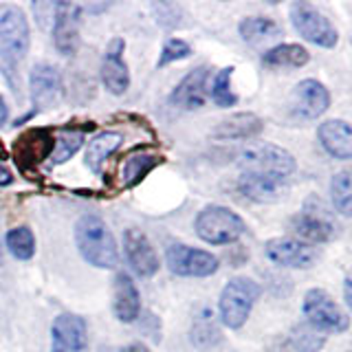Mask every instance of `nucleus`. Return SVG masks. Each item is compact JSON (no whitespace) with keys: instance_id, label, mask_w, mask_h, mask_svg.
I'll list each match as a JSON object with an SVG mask.
<instances>
[{"instance_id":"obj_1","label":"nucleus","mask_w":352,"mask_h":352,"mask_svg":"<svg viewBox=\"0 0 352 352\" xmlns=\"http://www.w3.org/2000/svg\"><path fill=\"white\" fill-rule=\"evenodd\" d=\"M75 245L82 258L97 269H115L119 264V249L113 231L104 218L86 214L75 223Z\"/></svg>"},{"instance_id":"obj_2","label":"nucleus","mask_w":352,"mask_h":352,"mask_svg":"<svg viewBox=\"0 0 352 352\" xmlns=\"http://www.w3.org/2000/svg\"><path fill=\"white\" fill-rule=\"evenodd\" d=\"M29 22L18 5H0V69L14 84L11 73L29 53Z\"/></svg>"},{"instance_id":"obj_3","label":"nucleus","mask_w":352,"mask_h":352,"mask_svg":"<svg viewBox=\"0 0 352 352\" xmlns=\"http://www.w3.org/2000/svg\"><path fill=\"white\" fill-rule=\"evenodd\" d=\"M238 165L242 174H258L269 179L289 181V176L297 170V163L289 150L273 143H253L238 154Z\"/></svg>"},{"instance_id":"obj_4","label":"nucleus","mask_w":352,"mask_h":352,"mask_svg":"<svg viewBox=\"0 0 352 352\" xmlns=\"http://www.w3.org/2000/svg\"><path fill=\"white\" fill-rule=\"evenodd\" d=\"M194 229H196V236L203 242L216 245V247L234 245V242H238L247 234L245 220L223 205H209L201 209L196 216Z\"/></svg>"},{"instance_id":"obj_5","label":"nucleus","mask_w":352,"mask_h":352,"mask_svg":"<svg viewBox=\"0 0 352 352\" xmlns=\"http://www.w3.org/2000/svg\"><path fill=\"white\" fill-rule=\"evenodd\" d=\"M262 289L251 278H234L225 284L218 300V311L223 324L231 330H238L247 324V319L256 306Z\"/></svg>"},{"instance_id":"obj_6","label":"nucleus","mask_w":352,"mask_h":352,"mask_svg":"<svg viewBox=\"0 0 352 352\" xmlns=\"http://www.w3.org/2000/svg\"><path fill=\"white\" fill-rule=\"evenodd\" d=\"M55 148V132L53 128H27L11 148V157L18 165V170L27 176V179H36L40 165L51 159Z\"/></svg>"},{"instance_id":"obj_7","label":"nucleus","mask_w":352,"mask_h":352,"mask_svg":"<svg viewBox=\"0 0 352 352\" xmlns=\"http://www.w3.org/2000/svg\"><path fill=\"white\" fill-rule=\"evenodd\" d=\"M304 315L306 324L317 328L319 333H346L350 319L346 311H341L339 304L324 289H311L304 295Z\"/></svg>"},{"instance_id":"obj_8","label":"nucleus","mask_w":352,"mask_h":352,"mask_svg":"<svg viewBox=\"0 0 352 352\" xmlns=\"http://www.w3.org/2000/svg\"><path fill=\"white\" fill-rule=\"evenodd\" d=\"M291 22L295 31L306 42H313L322 49H333L339 42V33L337 29L330 25V20L319 11L317 7H313L311 3H293L291 5Z\"/></svg>"},{"instance_id":"obj_9","label":"nucleus","mask_w":352,"mask_h":352,"mask_svg":"<svg viewBox=\"0 0 352 352\" xmlns=\"http://www.w3.org/2000/svg\"><path fill=\"white\" fill-rule=\"evenodd\" d=\"M165 262L168 269L181 278H209L220 267V260L214 253L187 245H170L165 251Z\"/></svg>"},{"instance_id":"obj_10","label":"nucleus","mask_w":352,"mask_h":352,"mask_svg":"<svg viewBox=\"0 0 352 352\" xmlns=\"http://www.w3.org/2000/svg\"><path fill=\"white\" fill-rule=\"evenodd\" d=\"M264 253L271 262L289 269H311L319 258L313 245H306L297 238H271L264 245Z\"/></svg>"},{"instance_id":"obj_11","label":"nucleus","mask_w":352,"mask_h":352,"mask_svg":"<svg viewBox=\"0 0 352 352\" xmlns=\"http://www.w3.org/2000/svg\"><path fill=\"white\" fill-rule=\"evenodd\" d=\"M291 231L295 236H300V240L306 245H322V242L337 238V225L333 218L326 216V209L319 207L317 212L308 203L302 214L291 218Z\"/></svg>"},{"instance_id":"obj_12","label":"nucleus","mask_w":352,"mask_h":352,"mask_svg":"<svg viewBox=\"0 0 352 352\" xmlns=\"http://www.w3.org/2000/svg\"><path fill=\"white\" fill-rule=\"evenodd\" d=\"M51 350L53 352H86L88 350V326L84 317L62 313L51 326Z\"/></svg>"},{"instance_id":"obj_13","label":"nucleus","mask_w":352,"mask_h":352,"mask_svg":"<svg viewBox=\"0 0 352 352\" xmlns=\"http://www.w3.org/2000/svg\"><path fill=\"white\" fill-rule=\"evenodd\" d=\"M289 106L295 117L313 121L317 117H322L330 108V93L322 82L304 80L293 88Z\"/></svg>"},{"instance_id":"obj_14","label":"nucleus","mask_w":352,"mask_h":352,"mask_svg":"<svg viewBox=\"0 0 352 352\" xmlns=\"http://www.w3.org/2000/svg\"><path fill=\"white\" fill-rule=\"evenodd\" d=\"M29 86H31V102L38 110H51L60 104L64 86L55 66L47 62L33 66L29 75Z\"/></svg>"},{"instance_id":"obj_15","label":"nucleus","mask_w":352,"mask_h":352,"mask_svg":"<svg viewBox=\"0 0 352 352\" xmlns=\"http://www.w3.org/2000/svg\"><path fill=\"white\" fill-rule=\"evenodd\" d=\"M80 25H82V7L73 3L55 5L53 18V42L62 55H73L80 44Z\"/></svg>"},{"instance_id":"obj_16","label":"nucleus","mask_w":352,"mask_h":352,"mask_svg":"<svg viewBox=\"0 0 352 352\" xmlns=\"http://www.w3.org/2000/svg\"><path fill=\"white\" fill-rule=\"evenodd\" d=\"M126 42L124 38H113L108 42L106 53L102 58V82L108 93L124 95L130 88V71L124 60Z\"/></svg>"},{"instance_id":"obj_17","label":"nucleus","mask_w":352,"mask_h":352,"mask_svg":"<svg viewBox=\"0 0 352 352\" xmlns=\"http://www.w3.org/2000/svg\"><path fill=\"white\" fill-rule=\"evenodd\" d=\"M124 253H126L128 264L135 269L137 275H141V278H152L161 267L157 251H154L152 242L141 229H126Z\"/></svg>"},{"instance_id":"obj_18","label":"nucleus","mask_w":352,"mask_h":352,"mask_svg":"<svg viewBox=\"0 0 352 352\" xmlns=\"http://www.w3.org/2000/svg\"><path fill=\"white\" fill-rule=\"evenodd\" d=\"M207 80H209L207 66H198V69L190 71L179 84H176V88L170 95V104L181 110L201 108L207 99Z\"/></svg>"},{"instance_id":"obj_19","label":"nucleus","mask_w":352,"mask_h":352,"mask_svg":"<svg viewBox=\"0 0 352 352\" xmlns=\"http://www.w3.org/2000/svg\"><path fill=\"white\" fill-rule=\"evenodd\" d=\"M113 311L119 322L132 324L141 315V293L128 273H117L113 284Z\"/></svg>"},{"instance_id":"obj_20","label":"nucleus","mask_w":352,"mask_h":352,"mask_svg":"<svg viewBox=\"0 0 352 352\" xmlns=\"http://www.w3.org/2000/svg\"><path fill=\"white\" fill-rule=\"evenodd\" d=\"M317 137L322 148L330 157L348 161L352 157V130L344 119H328L317 130Z\"/></svg>"},{"instance_id":"obj_21","label":"nucleus","mask_w":352,"mask_h":352,"mask_svg":"<svg viewBox=\"0 0 352 352\" xmlns=\"http://www.w3.org/2000/svg\"><path fill=\"white\" fill-rule=\"evenodd\" d=\"M264 130V121L253 113H236L212 128V137L216 141H238L253 139Z\"/></svg>"},{"instance_id":"obj_22","label":"nucleus","mask_w":352,"mask_h":352,"mask_svg":"<svg viewBox=\"0 0 352 352\" xmlns=\"http://www.w3.org/2000/svg\"><path fill=\"white\" fill-rule=\"evenodd\" d=\"M284 183L278 179L258 174H240L238 179V192L245 194V198L253 203H275L284 192Z\"/></svg>"},{"instance_id":"obj_23","label":"nucleus","mask_w":352,"mask_h":352,"mask_svg":"<svg viewBox=\"0 0 352 352\" xmlns=\"http://www.w3.org/2000/svg\"><path fill=\"white\" fill-rule=\"evenodd\" d=\"M161 163H163V157L157 152H146V150L132 152L130 157H126V161L121 163V174H119L121 176V187H124V190H132V187H137Z\"/></svg>"},{"instance_id":"obj_24","label":"nucleus","mask_w":352,"mask_h":352,"mask_svg":"<svg viewBox=\"0 0 352 352\" xmlns=\"http://www.w3.org/2000/svg\"><path fill=\"white\" fill-rule=\"evenodd\" d=\"M121 143H124V137H121L119 132H102V135H97L86 148V154H84L86 168L93 174H102L104 163L119 150Z\"/></svg>"},{"instance_id":"obj_25","label":"nucleus","mask_w":352,"mask_h":352,"mask_svg":"<svg viewBox=\"0 0 352 352\" xmlns=\"http://www.w3.org/2000/svg\"><path fill=\"white\" fill-rule=\"evenodd\" d=\"M311 60L302 44H278L262 55V64L269 69H302Z\"/></svg>"},{"instance_id":"obj_26","label":"nucleus","mask_w":352,"mask_h":352,"mask_svg":"<svg viewBox=\"0 0 352 352\" xmlns=\"http://www.w3.org/2000/svg\"><path fill=\"white\" fill-rule=\"evenodd\" d=\"M95 124H88L84 128H73V126H64L58 130V135H55V148H53V154H51V163L53 165H62L69 161L73 154L82 148L84 143V137L88 130H93Z\"/></svg>"},{"instance_id":"obj_27","label":"nucleus","mask_w":352,"mask_h":352,"mask_svg":"<svg viewBox=\"0 0 352 352\" xmlns=\"http://www.w3.org/2000/svg\"><path fill=\"white\" fill-rule=\"evenodd\" d=\"M238 31L245 42H260L273 36H280V25L271 18H260V16H249L242 18Z\"/></svg>"},{"instance_id":"obj_28","label":"nucleus","mask_w":352,"mask_h":352,"mask_svg":"<svg viewBox=\"0 0 352 352\" xmlns=\"http://www.w3.org/2000/svg\"><path fill=\"white\" fill-rule=\"evenodd\" d=\"M220 328L214 322V315L209 311H203V315L196 317V322L192 326V344L201 350H209L220 344Z\"/></svg>"},{"instance_id":"obj_29","label":"nucleus","mask_w":352,"mask_h":352,"mask_svg":"<svg viewBox=\"0 0 352 352\" xmlns=\"http://www.w3.org/2000/svg\"><path fill=\"white\" fill-rule=\"evenodd\" d=\"M7 249L16 260H31L36 256V236L27 225L14 227L7 234Z\"/></svg>"},{"instance_id":"obj_30","label":"nucleus","mask_w":352,"mask_h":352,"mask_svg":"<svg viewBox=\"0 0 352 352\" xmlns=\"http://www.w3.org/2000/svg\"><path fill=\"white\" fill-rule=\"evenodd\" d=\"M289 344L297 352H319L326 344V335L319 333V330L313 328L311 324H300L293 328Z\"/></svg>"},{"instance_id":"obj_31","label":"nucleus","mask_w":352,"mask_h":352,"mask_svg":"<svg viewBox=\"0 0 352 352\" xmlns=\"http://www.w3.org/2000/svg\"><path fill=\"white\" fill-rule=\"evenodd\" d=\"M330 194H333V205L341 216L352 214V185H350V172L341 170L330 181Z\"/></svg>"},{"instance_id":"obj_32","label":"nucleus","mask_w":352,"mask_h":352,"mask_svg":"<svg viewBox=\"0 0 352 352\" xmlns=\"http://www.w3.org/2000/svg\"><path fill=\"white\" fill-rule=\"evenodd\" d=\"M231 77H234V66H225L220 69L218 75L214 77L212 88H209V95L216 102V106L220 108H229V106H236L238 97L231 91Z\"/></svg>"},{"instance_id":"obj_33","label":"nucleus","mask_w":352,"mask_h":352,"mask_svg":"<svg viewBox=\"0 0 352 352\" xmlns=\"http://www.w3.org/2000/svg\"><path fill=\"white\" fill-rule=\"evenodd\" d=\"M154 11V18L161 27L165 29H179L183 27V18H185V11L179 5H172V3H154L152 5Z\"/></svg>"},{"instance_id":"obj_34","label":"nucleus","mask_w":352,"mask_h":352,"mask_svg":"<svg viewBox=\"0 0 352 352\" xmlns=\"http://www.w3.org/2000/svg\"><path fill=\"white\" fill-rule=\"evenodd\" d=\"M190 55H192V47L183 38H170L168 42L163 44V51L159 55L157 66H159V69H163V66H168L172 62H179V60L190 58Z\"/></svg>"},{"instance_id":"obj_35","label":"nucleus","mask_w":352,"mask_h":352,"mask_svg":"<svg viewBox=\"0 0 352 352\" xmlns=\"http://www.w3.org/2000/svg\"><path fill=\"white\" fill-rule=\"evenodd\" d=\"M14 183V176H11V172L5 168L3 163H0V187H7Z\"/></svg>"},{"instance_id":"obj_36","label":"nucleus","mask_w":352,"mask_h":352,"mask_svg":"<svg viewBox=\"0 0 352 352\" xmlns=\"http://www.w3.org/2000/svg\"><path fill=\"white\" fill-rule=\"evenodd\" d=\"M117 352H152L148 346H143V344H128L124 348H119Z\"/></svg>"},{"instance_id":"obj_37","label":"nucleus","mask_w":352,"mask_h":352,"mask_svg":"<svg viewBox=\"0 0 352 352\" xmlns=\"http://www.w3.org/2000/svg\"><path fill=\"white\" fill-rule=\"evenodd\" d=\"M7 117H9V108L5 104V97L0 95V128H3L7 124Z\"/></svg>"},{"instance_id":"obj_38","label":"nucleus","mask_w":352,"mask_h":352,"mask_svg":"<svg viewBox=\"0 0 352 352\" xmlns=\"http://www.w3.org/2000/svg\"><path fill=\"white\" fill-rule=\"evenodd\" d=\"M350 284H352V282H350V278H346V280H344V302H346V306H348V308L352 306V293H350Z\"/></svg>"},{"instance_id":"obj_39","label":"nucleus","mask_w":352,"mask_h":352,"mask_svg":"<svg viewBox=\"0 0 352 352\" xmlns=\"http://www.w3.org/2000/svg\"><path fill=\"white\" fill-rule=\"evenodd\" d=\"M0 262H3V251H0Z\"/></svg>"}]
</instances>
